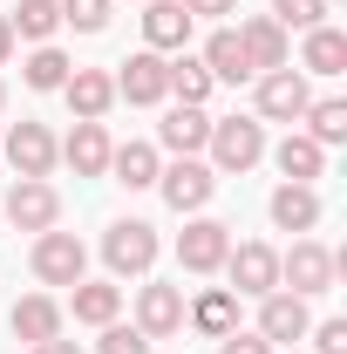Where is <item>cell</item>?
Returning a JSON list of instances; mask_svg holds the SVG:
<instances>
[{
	"label": "cell",
	"mask_w": 347,
	"mask_h": 354,
	"mask_svg": "<svg viewBox=\"0 0 347 354\" xmlns=\"http://www.w3.org/2000/svg\"><path fill=\"white\" fill-rule=\"evenodd\" d=\"M205 150H212V171H252V164H259L265 157V123H252V116H225V123H218L212 116V143H205Z\"/></svg>",
	"instance_id": "1"
},
{
	"label": "cell",
	"mask_w": 347,
	"mask_h": 354,
	"mask_svg": "<svg viewBox=\"0 0 347 354\" xmlns=\"http://www.w3.org/2000/svg\"><path fill=\"white\" fill-rule=\"evenodd\" d=\"M102 259H109V272H116V279L150 272V266H157V225H143V218H116L109 232H102Z\"/></svg>",
	"instance_id": "2"
},
{
	"label": "cell",
	"mask_w": 347,
	"mask_h": 354,
	"mask_svg": "<svg viewBox=\"0 0 347 354\" xmlns=\"http://www.w3.org/2000/svg\"><path fill=\"white\" fill-rule=\"evenodd\" d=\"M334 272H341V259H334L327 245L300 239V245L279 259V286H286V293H300V300H313V293H327V286H334Z\"/></svg>",
	"instance_id": "3"
},
{
	"label": "cell",
	"mask_w": 347,
	"mask_h": 354,
	"mask_svg": "<svg viewBox=\"0 0 347 354\" xmlns=\"http://www.w3.org/2000/svg\"><path fill=\"white\" fill-rule=\"evenodd\" d=\"M82 266H88V252L75 232H35V279L41 286H75Z\"/></svg>",
	"instance_id": "4"
},
{
	"label": "cell",
	"mask_w": 347,
	"mask_h": 354,
	"mask_svg": "<svg viewBox=\"0 0 347 354\" xmlns=\"http://www.w3.org/2000/svg\"><path fill=\"white\" fill-rule=\"evenodd\" d=\"M157 191H164L171 212H205L212 191H218V171H212V164H198V157H177L171 171H157Z\"/></svg>",
	"instance_id": "5"
},
{
	"label": "cell",
	"mask_w": 347,
	"mask_h": 354,
	"mask_svg": "<svg viewBox=\"0 0 347 354\" xmlns=\"http://www.w3.org/2000/svg\"><path fill=\"white\" fill-rule=\"evenodd\" d=\"M306 327H313V313H306L300 293H286V286H272L259 300V327L252 334H265L272 348H293V341H306Z\"/></svg>",
	"instance_id": "6"
},
{
	"label": "cell",
	"mask_w": 347,
	"mask_h": 354,
	"mask_svg": "<svg viewBox=\"0 0 347 354\" xmlns=\"http://www.w3.org/2000/svg\"><path fill=\"white\" fill-rule=\"evenodd\" d=\"M306 102H313V95H306V75L293 68V62L259 75V116H265V123H300Z\"/></svg>",
	"instance_id": "7"
},
{
	"label": "cell",
	"mask_w": 347,
	"mask_h": 354,
	"mask_svg": "<svg viewBox=\"0 0 347 354\" xmlns=\"http://www.w3.org/2000/svg\"><path fill=\"white\" fill-rule=\"evenodd\" d=\"M225 252H232V225H218V218H191L177 232V266L184 272H218Z\"/></svg>",
	"instance_id": "8"
},
{
	"label": "cell",
	"mask_w": 347,
	"mask_h": 354,
	"mask_svg": "<svg viewBox=\"0 0 347 354\" xmlns=\"http://www.w3.org/2000/svg\"><path fill=\"white\" fill-rule=\"evenodd\" d=\"M55 218H62V198H55L48 177H21V184L7 191V225H21V232H55Z\"/></svg>",
	"instance_id": "9"
},
{
	"label": "cell",
	"mask_w": 347,
	"mask_h": 354,
	"mask_svg": "<svg viewBox=\"0 0 347 354\" xmlns=\"http://www.w3.org/2000/svg\"><path fill=\"white\" fill-rule=\"evenodd\" d=\"M225 272H232V293H252V300H265L272 286H279V252L272 245H232L225 252Z\"/></svg>",
	"instance_id": "10"
},
{
	"label": "cell",
	"mask_w": 347,
	"mask_h": 354,
	"mask_svg": "<svg viewBox=\"0 0 347 354\" xmlns=\"http://www.w3.org/2000/svg\"><path fill=\"white\" fill-rule=\"evenodd\" d=\"M0 157H7L21 177H48V171H55V157H62V143L48 136V123H14L7 143H0Z\"/></svg>",
	"instance_id": "11"
},
{
	"label": "cell",
	"mask_w": 347,
	"mask_h": 354,
	"mask_svg": "<svg viewBox=\"0 0 347 354\" xmlns=\"http://www.w3.org/2000/svg\"><path fill=\"white\" fill-rule=\"evenodd\" d=\"M62 95H68L75 123H102V116H109V102H116V75H109V68H68Z\"/></svg>",
	"instance_id": "12"
},
{
	"label": "cell",
	"mask_w": 347,
	"mask_h": 354,
	"mask_svg": "<svg viewBox=\"0 0 347 354\" xmlns=\"http://www.w3.org/2000/svg\"><path fill=\"white\" fill-rule=\"evenodd\" d=\"M116 95H130V102H164V95H171V62H164L157 48L130 55L123 75H116Z\"/></svg>",
	"instance_id": "13"
},
{
	"label": "cell",
	"mask_w": 347,
	"mask_h": 354,
	"mask_svg": "<svg viewBox=\"0 0 347 354\" xmlns=\"http://www.w3.org/2000/svg\"><path fill=\"white\" fill-rule=\"evenodd\" d=\"M136 327L150 341H171L177 327H184V286H143L136 293Z\"/></svg>",
	"instance_id": "14"
},
{
	"label": "cell",
	"mask_w": 347,
	"mask_h": 354,
	"mask_svg": "<svg viewBox=\"0 0 347 354\" xmlns=\"http://www.w3.org/2000/svg\"><path fill=\"white\" fill-rule=\"evenodd\" d=\"M109 150H116V143H109L102 123H75L68 143H62V157H68V171H75V177H102V171H109Z\"/></svg>",
	"instance_id": "15"
},
{
	"label": "cell",
	"mask_w": 347,
	"mask_h": 354,
	"mask_svg": "<svg viewBox=\"0 0 347 354\" xmlns=\"http://www.w3.org/2000/svg\"><path fill=\"white\" fill-rule=\"evenodd\" d=\"M157 136H164V150H177V157H198V150L212 143V116H205V109H191V102H177L171 116L157 123Z\"/></svg>",
	"instance_id": "16"
},
{
	"label": "cell",
	"mask_w": 347,
	"mask_h": 354,
	"mask_svg": "<svg viewBox=\"0 0 347 354\" xmlns=\"http://www.w3.org/2000/svg\"><path fill=\"white\" fill-rule=\"evenodd\" d=\"M265 212H272L279 232H313V225H320V191H313V184H279Z\"/></svg>",
	"instance_id": "17"
},
{
	"label": "cell",
	"mask_w": 347,
	"mask_h": 354,
	"mask_svg": "<svg viewBox=\"0 0 347 354\" xmlns=\"http://www.w3.org/2000/svg\"><path fill=\"white\" fill-rule=\"evenodd\" d=\"M14 341H28V348H41V341H55L62 334V307L48 300V293H28V300H14Z\"/></svg>",
	"instance_id": "18"
},
{
	"label": "cell",
	"mask_w": 347,
	"mask_h": 354,
	"mask_svg": "<svg viewBox=\"0 0 347 354\" xmlns=\"http://www.w3.org/2000/svg\"><path fill=\"white\" fill-rule=\"evenodd\" d=\"M238 41H245V62H252V75H265V68H286V28H279L272 14L245 21V28H238Z\"/></svg>",
	"instance_id": "19"
},
{
	"label": "cell",
	"mask_w": 347,
	"mask_h": 354,
	"mask_svg": "<svg viewBox=\"0 0 347 354\" xmlns=\"http://www.w3.org/2000/svg\"><path fill=\"white\" fill-rule=\"evenodd\" d=\"M205 68H212V82H252V62H245V41H238V28H218L205 55H198Z\"/></svg>",
	"instance_id": "20"
},
{
	"label": "cell",
	"mask_w": 347,
	"mask_h": 354,
	"mask_svg": "<svg viewBox=\"0 0 347 354\" xmlns=\"http://www.w3.org/2000/svg\"><path fill=\"white\" fill-rule=\"evenodd\" d=\"M143 41L157 48V55H164V48L184 55V41H191V14H184L177 0H150V14H143Z\"/></svg>",
	"instance_id": "21"
},
{
	"label": "cell",
	"mask_w": 347,
	"mask_h": 354,
	"mask_svg": "<svg viewBox=\"0 0 347 354\" xmlns=\"http://www.w3.org/2000/svg\"><path fill=\"white\" fill-rule=\"evenodd\" d=\"M184 320H191V327H198V334H232V327H238V293H232V286H212V293H198V307H184Z\"/></svg>",
	"instance_id": "22"
},
{
	"label": "cell",
	"mask_w": 347,
	"mask_h": 354,
	"mask_svg": "<svg viewBox=\"0 0 347 354\" xmlns=\"http://www.w3.org/2000/svg\"><path fill=\"white\" fill-rule=\"evenodd\" d=\"M272 164L286 171V184H313V177L327 171V150H320L313 136H286V143L272 150Z\"/></svg>",
	"instance_id": "23"
},
{
	"label": "cell",
	"mask_w": 347,
	"mask_h": 354,
	"mask_svg": "<svg viewBox=\"0 0 347 354\" xmlns=\"http://www.w3.org/2000/svg\"><path fill=\"white\" fill-rule=\"evenodd\" d=\"M116 313H123V286H109V279H75V320L109 327Z\"/></svg>",
	"instance_id": "24"
},
{
	"label": "cell",
	"mask_w": 347,
	"mask_h": 354,
	"mask_svg": "<svg viewBox=\"0 0 347 354\" xmlns=\"http://www.w3.org/2000/svg\"><path fill=\"white\" fill-rule=\"evenodd\" d=\"M109 171H116V184H130V191H150L164 164H157L150 143H123V150H109Z\"/></svg>",
	"instance_id": "25"
},
{
	"label": "cell",
	"mask_w": 347,
	"mask_h": 354,
	"mask_svg": "<svg viewBox=\"0 0 347 354\" xmlns=\"http://www.w3.org/2000/svg\"><path fill=\"white\" fill-rule=\"evenodd\" d=\"M306 68H313V75H341L347 68V35L341 28H327V21L306 28Z\"/></svg>",
	"instance_id": "26"
},
{
	"label": "cell",
	"mask_w": 347,
	"mask_h": 354,
	"mask_svg": "<svg viewBox=\"0 0 347 354\" xmlns=\"http://www.w3.org/2000/svg\"><path fill=\"white\" fill-rule=\"evenodd\" d=\"M212 68H205V62H198V55H177L171 62V95L177 102H191V109H205V95H212Z\"/></svg>",
	"instance_id": "27"
},
{
	"label": "cell",
	"mask_w": 347,
	"mask_h": 354,
	"mask_svg": "<svg viewBox=\"0 0 347 354\" xmlns=\"http://www.w3.org/2000/svg\"><path fill=\"white\" fill-rule=\"evenodd\" d=\"M7 21H14V41H21V35H28V41H48V35L62 28V0H21Z\"/></svg>",
	"instance_id": "28"
},
{
	"label": "cell",
	"mask_w": 347,
	"mask_h": 354,
	"mask_svg": "<svg viewBox=\"0 0 347 354\" xmlns=\"http://www.w3.org/2000/svg\"><path fill=\"white\" fill-rule=\"evenodd\" d=\"M306 136H313L320 150L347 136V102H341V95H327V102H306Z\"/></svg>",
	"instance_id": "29"
},
{
	"label": "cell",
	"mask_w": 347,
	"mask_h": 354,
	"mask_svg": "<svg viewBox=\"0 0 347 354\" xmlns=\"http://www.w3.org/2000/svg\"><path fill=\"white\" fill-rule=\"evenodd\" d=\"M68 68H75V62H68V55H62V48H35V55H28V62H21V75H28V88H62L68 82Z\"/></svg>",
	"instance_id": "30"
},
{
	"label": "cell",
	"mask_w": 347,
	"mask_h": 354,
	"mask_svg": "<svg viewBox=\"0 0 347 354\" xmlns=\"http://www.w3.org/2000/svg\"><path fill=\"white\" fill-rule=\"evenodd\" d=\"M272 21L279 28H320L327 21V0H272Z\"/></svg>",
	"instance_id": "31"
},
{
	"label": "cell",
	"mask_w": 347,
	"mask_h": 354,
	"mask_svg": "<svg viewBox=\"0 0 347 354\" xmlns=\"http://www.w3.org/2000/svg\"><path fill=\"white\" fill-rule=\"evenodd\" d=\"M62 21L82 28V35H102L109 28V0H62Z\"/></svg>",
	"instance_id": "32"
},
{
	"label": "cell",
	"mask_w": 347,
	"mask_h": 354,
	"mask_svg": "<svg viewBox=\"0 0 347 354\" xmlns=\"http://www.w3.org/2000/svg\"><path fill=\"white\" fill-rule=\"evenodd\" d=\"M102 354H150V334H143V327H123V320H109V327H102Z\"/></svg>",
	"instance_id": "33"
},
{
	"label": "cell",
	"mask_w": 347,
	"mask_h": 354,
	"mask_svg": "<svg viewBox=\"0 0 347 354\" xmlns=\"http://www.w3.org/2000/svg\"><path fill=\"white\" fill-rule=\"evenodd\" d=\"M306 334H313V354H347V320H320Z\"/></svg>",
	"instance_id": "34"
},
{
	"label": "cell",
	"mask_w": 347,
	"mask_h": 354,
	"mask_svg": "<svg viewBox=\"0 0 347 354\" xmlns=\"http://www.w3.org/2000/svg\"><path fill=\"white\" fill-rule=\"evenodd\" d=\"M218 354H272L265 334H245V327H232V334H218Z\"/></svg>",
	"instance_id": "35"
},
{
	"label": "cell",
	"mask_w": 347,
	"mask_h": 354,
	"mask_svg": "<svg viewBox=\"0 0 347 354\" xmlns=\"http://www.w3.org/2000/svg\"><path fill=\"white\" fill-rule=\"evenodd\" d=\"M177 7H184L191 21H198V14H205V21H218V14H238V0H177Z\"/></svg>",
	"instance_id": "36"
},
{
	"label": "cell",
	"mask_w": 347,
	"mask_h": 354,
	"mask_svg": "<svg viewBox=\"0 0 347 354\" xmlns=\"http://www.w3.org/2000/svg\"><path fill=\"white\" fill-rule=\"evenodd\" d=\"M28 354H82V348H75V341H62V334H55V341H41V348H28Z\"/></svg>",
	"instance_id": "37"
},
{
	"label": "cell",
	"mask_w": 347,
	"mask_h": 354,
	"mask_svg": "<svg viewBox=\"0 0 347 354\" xmlns=\"http://www.w3.org/2000/svg\"><path fill=\"white\" fill-rule=\"evenodd\" d=\"M7 55H14V21L0 14V68H7Z\"/></svg>",
	"instance_id": "38"
},
{
	"label": "cell",
	"mask_w": 347,
	"mask_h": 354,
	"mask_svg": "<svg viewBox=\"0 0 347 354\" xmlns=\"http://www.w3.org/2000/svg\"><path fill=\"white\" fill-rule=\"evenodd\" d=\"M0 102H7V88H0Z\"/></svg>",
	"instance_id": "39"
},
{
	"label": "cell",
	"mask_w": 347,
	"mask_h": 354,
	"mask_svg": "<svg viewBox=\"0 0 347 354\" xmlns=\"http://www.w3.org/2000/svg\"><path fill=\"white\" fill-rule=\"evenodd\" d=\"M327 7H334V0H327Z\"/></svg>",
	"instance_id": "40"
}]
</instances>
